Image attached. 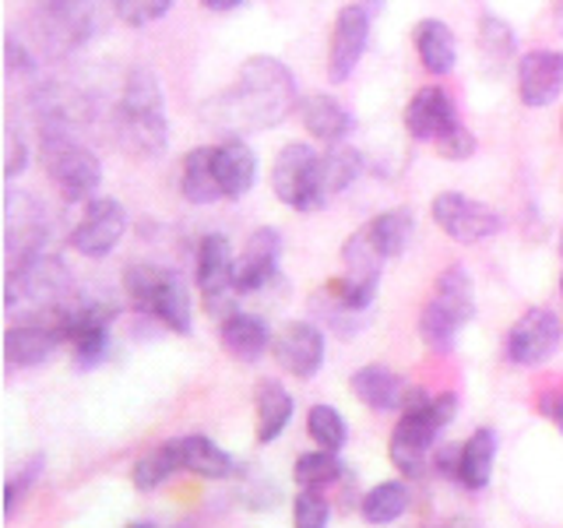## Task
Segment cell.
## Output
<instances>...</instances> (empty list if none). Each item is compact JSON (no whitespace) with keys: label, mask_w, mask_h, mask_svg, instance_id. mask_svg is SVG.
I'll return each instance as SVG.
<instances>
[{"label":"cell","mask_w":563,"mask_h":528,"mask_svg":"<svg viewBox=\"0 0 563 528\" xmlns=\"http://www.w3.org/2000/svg\"><path fill=\"white\" fill-rule=\"evenodd\" d=\"M296 110V75L292 70L257 53L236 75V85L216 102H208V123L222 131H268Z\"/></svg>","instance_id":"1"},{"label":"cell","mask_w":563,"mask_h":528,"mask_svg":"<svg viewBox=\"0 0 563 528\" xmlns=\"http://www.w3.org/2000/svg\"><path fill=\"white\" fill-rule=\"evenodd\" d=\"M457 413V395H430L427 387H409L398 409V427L387 444V458L398 469L401 480H419L427 472V462L433 454L437 433L448 427Z\"/></svg>","instance_id":"2"},{"label":"cell","mask_w":563,"mask_h":528,"mask_svg":"<svg viewBox=\"0 0 563 528\" xmlns=\"http://www.w3.org/2000/svg\"><path fill=\"white\" fill-rule=\"evenodd\" d=\"M113 128L120 148L134 158H155L166 152L169 123H166V99L158 75L148 67H134L123 85L120 106L113 113Z\"/></svg>","instance_id":"3"},{"label":"cell","mask_w":563,"mask_h":528,"mask_svg":"<svg viewBox=\"0 0 563 528\" xmlns=\"http://www.w3.org/2000/svg\"><path fill=\"white\" fill-rule=\"evenodd\" d=\"M43 138V163L49 180L57 184L64 201H92L102 184L99 155L81 145L75 128H57V123H40Z\"/></svg>","instance_id":"4"},{"label":"cell","mask_w":563,"mask_h":528,"mask_svg":"<svg viewBox=\"0 0 563 528\" xmlns=\"http://www.w3.org/2000/svg\"><path fill=\"white\" fill-rule=\"evenodd\" d=\"M475 317V293H472V275L465 264H451L440 272L433 296L419 314V334L433 352H451L462 328Z\"/></svg>","instance_id":"5"},{"label":"cell","mask_w":563,"mask_h":528,"mask_svg":"<svg viewBox=\"0 0 563 528\" xmlns=\"http://www.w3.org/2000/svg\"><path fill=\"white\" fill-rule=\"evenodd\" d=\"M123 289H128V299L134 304V310L158 317L169 331L187 334L190 331V293L180 282V275L169 268H158V264H128L123 272Z\"/></svg>","instance_id":"6"},{"label":"cell","mask_w":563,"mask_h":528,"mask_svg":"<svg viewBox=\"0 0 563 528\" xmlns=\"http://www.w3.org/2000/svg\"><path fill=\"white\" fill-rule=\"evenodd\" d=\"M4 299H8V314H46L49 321L57 317L70 299V275L57 257H35L22 268L8 272V286H4ZM46 321V324H49Z\"/></svg>","instance_id":"7"},{"label":"cell","mask_w":563,"mask_h":528,"mask_svg":"<svg viewBox=\"0 0 563 528\" xmlns=\"http://www.w3.org/2000/svg\"><path fill=\"white\" fill-rule=\"evenodd\" d=\"M272 187L282 205L292 211H317L328 205L324 190V173H321V155H317L303 141H292L278 155L272 166Z\"/></svg>","instance_id":"8"},{"label":"cell","mask_w":563,"mask_h":528,"mask_svg":"<svg viewBox=\"0 0 563 528\" xmlns=\"http://www.w3.org/2000/svg\"><path fill=\"white\" fill-rule=\"evenodd\" d=\"M198 289L205 299V310L211 317H225L236 314L233 296H240L236 289V261L233 251H229V240L222 233H208L198 243Z\"/></svg>","instance_id":"9"},{"label":"cell","mask_w":563,"mask_h":528,"mask_svg":"<svg viewBox=\"0 0 563 528\" xmlns=\"http://www.w3.org/2000/svg\"><path fill=\"white\" fill-rule=\"evenodd\" d=\"M96 29L92 0H43L35 8V35L49 53H70Z\"/></svg>","instance_id":"10"},{"label":"cell","mask_w":563,"mask_h":528,"mask_svg":"<svg viewBox=\"0 0 563 528\" xmlns=\"http://www.w3.org/2000/svg\"><path fill=\"white\" fill-rule=\"evenodd\" d=\"M433 222L457 243H479L497 237L504 229V219L497 208H489L483 201H472L468 194L444 190L433 198Z\"/></svg>","instance_id":"11"},{"label":"cell","mask_w":563,"mask_h":528,"mask_svg":"<svg viewBox=\"0 0 563 528\" xmlns=\"http://www.w3.org/2000/svg\"><path fill=\"white\" fill-rule=\"evenodd\" d=\"M560 339H563L560 317L545 307H532L507 331L504 352L515 366H542L560 349Z\"/></svg>","instance_id":"12"},{"label":"cell","mask_w":563,"mask_h":528,"mask_svg":"<svg viewBox=\"0 0 563 528\" xmlns=\"http://www.w3.org/2000/svg\"><path fill=\"white\" fill-rule=\"evenodd\" d=\"M43 240H46V211L35 201V194H8V272L22 268V264L43 257Z\"/></svg>","instance_id":"13"},{"label":"cell","mask_w":563,"mask_h":528,"mask_svg":"<svg viewBox=\"0 0 563 528\" xmlns=\"http://www.w3.org/2000/svg\"><path fill=\"white\" fill-rule=\"evenodd\" d=\"M128 233V211L113 198L85 201V216L70 229V246L85 257H106Z\"/></svg>","instance_id":"14"},{"label":"cell","mask_w":563,"mask_h":528,"mask_svg":"<svg viewBox=\"0 0 563 528\" xmlns=\"http://www.w3.org/2000/svg\"><path fill=\"white\" fill-rule=\"evenodd\" d=\"M369 22H374V11L366 4H349L334 18L331 50H328V78L334 85H342L363 61L366 43H369Z\"/></svg>","instance_id":"15"},{"label":"cell","mask_w":563,"mask_h":528,"mask_svg":"<svg viewBox=\"0 0 563 528\" xmlns=\"http://www.w3.org/2000/svg\"><path fill=\"white\" fill-rule=\"evenodd\" d=\"M272 352L286 374L310 381L324 366V331L313 321H289L275 334Z\"/></svg>","instance_id":"16"},{"label":"cell","mask_w":563,"mask_h":528,"mask_svg":"<svg viewBox=\"0 0 563 528\" xmlns=\"http://www.w3.org/2000/svg\"><path fill=\"white\" fill-rule=\"evenodd\" d=\"M563 92V50H532L518 61V96L525 106H550Z\"/></svg>","instance_id":"17"},{"label":"cell","mask_w":563,"mask_h":528,"mask_svg":"<svg viewBox=\"0 0 563 528\" xmlns=\"http://www.w3.org/2000/svg\"><path fill=\"white\" fill-rule=\"evenodd\" d=\"M278 257H282V237L278 229L261 226L257 233L246 240V251L236 261V289L240 296L261 293L278 278Z\"/></svg>","instance_id":"18"},{"label":"cell","mask_w":563,"mask_h":528,"mask_svg":"<svg viewBox=\"0 0 563 528\" xmlns=\"http://www.w3.org/2000/svg\"><path fill=\"white\" fill-rule=\"evenodd\" d=\"M405 128L416 141H440L448 131L457 128V113L454 102L444 88H422V92L412 96V102L405 106Z\"/></svg>","instance_id":"19"},{"label":"cell","mask_w":563,"mask_h":528,"mask_svg":"<svg viewBox=\"0 0 563 528\" xmlns=\"http://www.w3.org/2000/svg\"><path fill=\"white\" fill-rule=\"evenodd\" d=\"M216 180L229 201L243 198L257 184V155L246 141L225 138L222 145H216Z\"/></svg>","instance_id":"20"},{"label":"cell","mask_w":563,"mask_h":528,"mask_svg":"<svg viewBox=\"0 0 563 528\" xmlns=\"http://www.w3.org/2000/svg\"><path fill=\"white\" fill-rule=\"evenodd\" d=\"M219 339H222V349L229 352V356L240 360V363H257V360L264 356V352H268V349L275 345L268 324H264L261 317L243 314V310H236V314H229V317H225V321H222V331H219Z\"/></svg>","instance_id":"21"},{"label":"cell","mask_w":563,"mask_h":528,"mask_svg":"<svg viewBox=\"0 0 563 528\" xmlns=\"http://www.w3.org/2000/svg\"><path fill=\"white\" fill-rule=\"evenodd\" d=\"M352 395H356L363 405H369L374 413H395L401 409V398H405V381L395 374V370H387L384 363H369V366H360L356 374L349 381Z\"/></svg>","instance_id":"22"},{"label":"cell","mask_w":563,"mask_h":528,"mask_svg":"<svg viewBox=\"0 0 563 528\" xmlns=\"http://www.w3.org/2000/svg\"><path fill=\"white\" fill-rule=\"evenodd\" d=\"M60 339L57 331L49 324H11L8 334H4V356H8V366H18V370H29V366H43L46 360H53V352H57Z\"/></svg>","instance_id":"23"},{"label":"cell","mask_w":563,"mask_h":528,"mask_svg":"<svg viewBox=\"0 0 563 528\" xmlns=\"http://www.w3.org/2000/svg\"><path fill=\"white\" fill-rule=\"evenodd\" d=\"M299 120L310 131V138L339 145L352 131V113L334 96H310L299 102Z\"/></svg>","instance_id":"24"},{"label":"cell","mask_w":563,"mask_h":528,"mask_svg":"<svg viewBox=\"0 0 563 528\" xmlns=\"http://www.w3.org/2000/svg\"><path fill=\"white\" fill-rule=\"evenodd\" d=\"M416 53L430 75L437 78L451 75L457 64V43H454L451 25L440 22V18H422L416 25Z\"/></svg>","instance_id":"25"},{"label":"cell","mask_w":563,"mask_h":528,"mask_svg":"<svg viewBox=\"0 0 563 528\" xmlns=\"http://www.w3.org/2000/svg\"><path fill=\"white\" fill-rule=\"evenodd\" d=\"M292 413H296V402L286 387H282V381H261L257 387V440L261 444H272V440L286 433Z\"/></svg>","instance_id":"26"},{"label":"cell","mask_w":563,"mask_h":528,"mask_svg":"<svg viewBox=\"0 0 563 528\" xmlns=\"http://www.w3.org/2000/svg\"><path fill=\"white\" fill-rule=\"evenodd\" d=\"M180 190L190 205H216L225 198L219 180H216V148H190L184 158L180 173Z\"/></svg>","instance_id":"27"},{"label":"cell","mask_w":563,"mask_h":528,"mask_svg":"<svg viewBox=\"0 0 563 528\" xmlns=\"http://www.w3.org/2000/svg\"><path fill=\"white\" fill-rule=\"evenodd\" d=\"M184 469V448L180 440H166V444H155L152 451H145L134 462V472H131V483L134 490L141 493H152L158 490L166 480H173L176 472Z\"/></svg>","instance_id":"28"},{"label":"cell","mask_w":563,"mask_h":528,"mask_svg":"<svg viewBox=\"0 0 563 528\" xmlns=\"http://www.w3.org/2000/svg\"><path fill=\"white\" fill-rule=\"evenodd\" d=\"M493 458H497V433L489 427L475 430L465 444H462V483L465 490L479 493L489 486V475H493Z\"/></svg>","instance_id":"29"},{"label":"cell","mask_w":563,"mask_h":528,"mask_svg":"<svg viewBox=\"0 0 563 528\" xmlns=\"http://www.w3.org/2000/svg\"><path fill=\"white\" fill-rule=\"evenodd\" d=\"M180 448H184V472L198 475V480H229V472H233V458L211 437L201 433L180 437Z\"/></svg>","instance_id":"30"},{"label":"cell","mask_w":563,"mask_h":528,"mask_svg":"<svg viewBox=\"0 0 563 528\" xmlns=\"http://www.w3.org/2000/svg\"><path fill=\"white\" fill-rule=\"evenodd\" d=\"M409 504H412L409 486H405L401 480H387V483L369 490L360 501V515L366 525H391L405 515V510H409Z\"/></svg>","instance_id":"31"},{"label":"cell","mask_w":563,"mask_h":528,"mask_svg":"<svg viewBox=\"0 0 563 528\" xmlns=\"http://www.w3.org/2000/svg\"><path fill=\"white\" fill-rule=\"evenodd\" d=\"M412 229H416L412 211L409 208H391V211H380V216L366 226V233L374 237L377 251L384 257H401L405 251H409Z\"/></svg>","instance_id":"32"},{"label":"cell","mask_w":563,"mask_h":528,"mask_svg":"<svg viewBox=\"0 0 563 528\" xmlns=\"http://www.w3.org/2000/svg\"><path fill=\"white\" fill-rule=\"evenodd\" d=\"M342 458L339 451H324V448H317V451H307V454H299L296 458V465H292V480L299 483V490H324L331 483H339L342 480Z\"/></svg>","instance_id":"33"},{"label":"cell","mask_w":563,"mask_h":528,"mask_svg":"<svg viewBox=\"0 0 563 528\" xmlns=\"http://www.w3.org/2000/svg\"><path fill=\"white\" fill-rule=\"evenodd\" d=\"M321 173H324V190H328V198L331 194H342L349 190L352 184L360 180V173H363V155L345 145V141H339V145H331L324 155H321Z\"/></svg>","instance_id":"34"},{"label":"cell","mask_w":563,"mask_h":528,"mask_svg":"<svg viewBox=\"0 0 563 528\" xmlns=\"http://www.w3.org/2000/svg\"><path fill=\"white\" fill-rule=\"evenodd\" d=\"M307 433L317 448L342 451L349 444V422L334 405H310L307 413Z\"/></svg>","instance_id":"35"},{"label":"cell","mask_w":563,"mask_h":528,"mask_svg":"<svg viewBox=\"0 0 563 528\" xmlns=\"http://www.w3.org/2000/svg\"><path fill=\"white\" fill-rule=\"evenodd\" d=\"M342 257H345V275L349 278H369V282H380V268H384V254L377 251L374 237L366 233H352L342 246Z\"/></svg>","instance_id":"36"},{"label":"cell","mask_w":563,"mask_h":528,"mask_svg":"<svg viewBox=\"0 0 563 528\" xmlns=\"http://www.w3.org/2000/svg\"><path fill=\"white\" fill-rule=\"evenodd\" d=\"M479 46H483L486 57L497 61V64L510 61V57H515V50H518L515 32H510V25L500 22L497 14H483L479 18Z\"/></svg>","instance_id":"37"},{"label":"cell","mask_w":563,"mask_h":528,"mask_svg":"<svg viewBox=\"0 0 563 528\" xmlns=\"http://www.w3.org/2000/svg\"><path fill=\"white\" fill-rule=\"evenodd\" d=\"M43 469H46V458H43V454H32L29 462H22V469L8 475V483H4V515H8V518L18 515V504H22L25 493H29L35 483H40Z\"/></svg>","instance_id":"38"},{"label":"cell","mask_w":563,"mask_h":528,"mask_svg":"<svg viewBox=\"0 0 563 528\" xmlns=\"http://www.w3.org/2000/svg\"><path fill=\"white\" fill-rule=\"evenodd\" d=\"M328 293L339 299L342 307H349L352 314H366L369 307H374V299H377V282L342 275V278H331Z\"/></svg>","instance_id":"39"},{"label":"cell","mask_w":563,"mask_h":528,"mask_svg":"<svg viewBox=\"0 0 563 528\" xmlns=\"http://www.w3.org/2000/svg\"><path fill=\"white\" fill-rule=\"evenodd\" d=\"M110 4H113V14L123 25L145 29V25L158 22V18H166L176 0H110Z\"/></svg>","instance_id":"40"},{"label":"cell","mask_w":563,"mask_h":528,"mask_svg":"<svg viewBox=\"0 0 563 528\" xmlns=\"http://www.w3.org/2000/svg\"><path fill=\"white\" fill-rule=\"evenodd\" d=\"M331 504L321 497V490H299L292 501V528H328Z\"/></svg>","instance_id":"41"},{"label":"cell","mask_w":563,"mask_h":528,"mask_svg":"<svg viewBox=\"0 0 563 528\" xmlns=\"http://www.w3.org/2000/svg\"><path fill=\"white\" fill-rule=\"evenodd\" d=\"M70 349H75V360L81 370H96L106 360V352H110V328L78 331L75 339H70Z\"/></svg>","instance_id":"42"},{"label":"cell","mask_w":563,"mask_h":528,"mask_svg":"<svg viewBox=\"0 0 563 528\" xmlns=\"http://www.w3.org/2000/svg\"><path fill=\"white\" fill-rule=\"evenodd\" d=\"M437 145V152L444 155V158H451V163H457V158H468L472 152H475V138H472V131L468 128H462L457 123L454 131H448L440 141H433Z\"/></svg>","instance_id":"43"},{"label":"cell","mask_w":563,"mask_h":528,"mask_svg":"<svg viewBox=\"0 0 563 528\" xmlns=\"http://www.w3.org/2000/svg\"><path fill=\"white\" fill-rule=\"evenodd\" d=\"M29 169V141L18 134V128H8V141H4V173L8 180H14L18 173Z\"/></svg>","instance_id":"44"},{"label":"cell","mask_w":563,"mask_h":528,"mask_svg":"<svg viewBox=\"0 0 563 528\" xmlns=\"http://www.w3.org/2000/svg\"><path fill=\"white\" fill-rule=\"evenodd\" d=\"M275 501H278V490H275V483L268 480V475H257V480H251L243 490V504L251 510H272Z\"/></svg>","instance_id":"45"},{"label":"cell","mask_w":563,"mask_h":528,"mask_svg":"<svg viewBox=\"0 0 563 528\" xmlns=\"http://www.w3.org/2000/svg\"><path fill=\"white\" fill-rule=\"evenodd\" d=\"M433 469L444 475V480H462V444H440L433 451Z\"/></svg>","instance_id":"46"},{"label":"cell","mask_w":563,"mask_h":528,"mask_svg":"<svg viewBox=\"0 0 563 528\" xmlns=\"http://www.w3.org/2000/svg\"><path fill=\"white\" fill-rule=\"evenodd\" d=\"M539 413L563 433V392H545V395L539 398Z\"/></svg>","instance_id":"47"},{"label":"cell","mask_w":563,"mask_h":528,"mask_svg":"<svg viewBox=\"0 0 563 528\" xmlns=\"http://www.w3.org/2000/svg\"><path fill=\"white\" fill-rule=\"evenodd\" d=\"M201 4L208 8V11H216V14H225V11H236L243 0H201Z\"/></svg>","instance_id":"48"},{"label":"cell","mask_w":563,"mask_h":528,"mask_svg":"<svg viewBox=\"0 0 563 528\" xmlns=\"http://www.w3.org/2000/svg\"><path fill=\"white\" fill-rule=\"evenodd\" d=\"M448 528H475V525H472L468 518H454V521H451Z\"/></svg>","instance_id":"49"},{"label":"cell","mask_w":563,"mask_h":528,"mask_svg":"<svg viewBox=\"0 0 563 528\" xmlns=\"http://www.w3.org/2000/svg\"><path fill=\"white\" fill-rule=\"evenodd\" d=\"M556 25H560V32H563V0H556Z\"/></svg>","instance_id":"50"},{"label":"cell","mask_w":563,"mask_h":528,"mask_svg":"<svg viewBox=\"0 0 563 528\" xmlns=\"http://www.w3.org/2000/svg\"><path fill=\"white\" fill-rule=\"evenodd\" d=\"M131 528H152V525H131Z\"/></svg>","instance_id":"51"},{"label":"cell","mask_w":563,"mask_h":528,"mask_svg":"<svg viewBox=\"0 0 563 528\" xmlns=\"http://www.w3.org/2000/svg\"><path fill=\"white\" fill-rule=\"evenodd\" d=\"M560 293H563V278H560Z\"/></svg>","instance_id":"52"},{"label":"cell","mask_w":563,"mask_h":528,"mask_svg":"<svg viewBox=\"0 0 563 528\" xmlns=\"http://www.w3.org/2000/svg\"><path fill=\"white\" fill-rule=\"evenodd\" d=\"M560 251H563V240H560Z\"/></svg>","instance_id":"53"},{"label":"cell","mask_w":563,"mask_h":528,"mask_svg":"<svg viewBox=\"0 0 563 528\" xmlns=\"http://www.w3.org/2000/svg\"><path fill=\"white\" fill-rule=\"evenodd\" d=\"M560 123H563V120H560Z\"/></svg>","instance_id":"54"}]
</instances>
